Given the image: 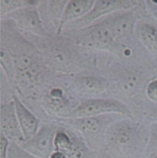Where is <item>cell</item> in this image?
Returning <instances> with one entry per match:
<instances>
[{"label": "cell", "mask_w": 157, "mask_h": 158, "mask_svg": "<svg viewBox=\"0 0 157 158\" xmlns=\"http://www.w3.org/2000/svg\"><path fill=\"white\" fill-rule=\"evenodd\" d=\"M147 97L154 103H157V79H152L146 87Z\"/></svg>", "instance_id": "cell-21"}, {"label": "cell", "mask_w": 157, "mask_h": 158, "mask_svg": "<svg viewBox=\"0 0 157 158\" xmlns=\"http://www.w3.org/2000/svg\"><path fill=\"white\" fill-rule=\"evenodd\" d=\"M7 158H39L33 155L22 148L19 143L10 142L8 149Z\"/></svg>", "instance_id": "cell-19"}, {"label": "cell", "mask_w": 157, "mask_h": 158, "mask_svg": "<svg viewBox=\"0 0 157 158\" xmlns=\"http://www.w3.org/2000/svg\"><path fill=\"white\" fill-rule=\"evenodd\" d=\"M106 1H112V0H106Z\"/></svg>", "instance_id": "cell-27"}, {"label": "cell", "mask_w": 157, "mask_h": 158, "mask_svg": "<svg viewBox=\"0 0 157 158\" xmlns=\"http://www.w3.org/2000/svg\"><path fill=\"white\" fill-rule=\"evenodd\" d=\"M60 35L70 37L82 47L98 50L111 51L118 44L104 17L85 27L63 30Z\"/></svg>", "instance_id": "cell-4"}, {"label": "cell", "mask_w": 157, "mask_h": 158, "mask_svg": "<svg viewBox=\"0 0 157 158\" xmlns=\"http://www.w3.org/2000/svg\"><path fill=\"white\" fill-rule=\"evenodd\" d=\"M9 143V139L0 133V158H7Z\"/></svg>", "instance_id": "cell-22"}, {"label": "cell", "mask_w": 157, "mask_h": 158, "mask_svg": "<svg viewBox=\"0 0 157 158\" xmlns=\"http://www.w3.org/2000/svg\"><path fill=\"white\" fill-rule=\"evenodd\" d=\"M96 0H70L65 9L57 29V35H60L65 26L79 19L89 13Z\"/></svg>", "instance_id": "cell-10"}, {"label": "cell", "mask_w": 157, "mask_h": 158, "mask_svg": "<svg viewBox=\"0 0 157 158\" xmlns=\"http://www.w3.org/2000/svg\"><path fill=\"white\" fill-rule=\"evenodd\" d=\"M149 135V126L122 117L108 127L104 152L111 158H143Z\"/></svg>", "instance_id": "cell-1"}, {"label": "cell", "mask_w": 157, "mask_h": 158, "mask_svg": "<svg viewBox=\"0 0 157 158\" xmlns=\"http://www.w3.org/2000/svg\"><path fill=\"white\" fill-rule=\"evenodd\" d=\"M137 18L138 15L133 10L127 9L117 10L104 16L118 44L133 35Z\"/></svg>", "instance_id": "cell-8"}, {"label": "cell", "mask_w": 157, "mask_h": 158, "mask_svg": "<svg viewBox=\"0 0 157 158\" xmlns=\"http://www.w3.org/2000/svg\"><path fill=\"white\" fill-rule=\"evenodd\" d=\"M98 158H111L110 157L107 155L104 151H102V152H98Z\"/></svg>", "instance_id": "cell-25"}, {"label": "cell", "mask_w": 157, "mask_h": 158, "mask_svg": "<svg viewBox=\"0 0 157 158\" xmlns=\"http://www.w3.org/2000/svg\"><path fill=\"white\" fill-rule=\"evenodd\" d=\"M143 158H157V120L149 125V135Z\"/></svg>", "instance_id": "cell-18"}, {"label": "cell", "mask_w": 157, "mask_h": 158, "mask_svg": "<svg viewBox=\"0 0 157 158\" xmlns=\"http://www.w3.org/2000/svg\"><path fill=\"white\" fill-rule=\"evenodd\" d=\"M70 0H48L46 15L49 21L58 22V26L65 9Z\"/></svg>", "instance_id": "cell-16"}, {"label": "cell", "mask_w": 157, "mask_h": 158, "mask_svg": "<svg viewBox=\"0 0 157 158\" xmlns=\"http://www.w3.org/2000/svg\"><path fill=\"white\" fill-rule=\"evenodd\" d=\"M38 0H0L1 17L16 9L27 6H36Z\"/></svg>", "instance_id": "cell-17"}, {"label": "cell", "mask_w": 157, "mask_h": 158, "mask_svg": "<svg viewBox=\"0 0 157 158\" xmlns=\"http://www.w3.org/2000/svg\"><path fill=\"white\" fill-rule=\"evenodd\" d=\"M77 89L87 95H99L108 89L109 82L104 77L94 75H83L74 80Z\"/></svg>", "instance_id": "cell-12"}, {"label": "cell", "mask_w": 157, "mask_h": 158, "mask_svg": "<svg viewBox=\"0 0 157 158\" xmlns=\"http://www.w3.org/2000/svg\"><path fill=\"white\" fill-rule=\"evenodd\" d=\"M1 19H10L17 29L25 35L37 37L51 35L43 24V20L36 6H27L16 9L1 17Z\"/></svg>", "instance_id": "cell-6"}, {"label": "cell", "mask_w": 157, "mask_h": 158, "mask_svg": "<svg viewBox=\"0 0 157 158\" xmlns=\"http://www.w3.org/2000/svg\"><path fill=\"white\" fill-rule=\"evenodd\" d=\"M59 128L60 126L55 123H43L35 134L19 144L36 157L49 158L55 151L54 140Z\"/></svg>", "instance_id": "cell-7"}, {"label": "cell", "mask_w": 157, "mask_h": 158, "mask_svg": "<svg viewBox=\"0 0 157 158\" xmlns=\"http://www.w3.org/2000/svg\"><path fill=\"white\" fill-rule=\"evenodd\" d=\"M49 158H68L66 154H63V153L60 152V151H55L51 156Z\"/></svg>", "instance_id": "cell-24"}, {"label": "cell", "mask_w": 157, "mask_h": 158, "mask_svg": "<svg viewBox=\"0 0 157 158\" xmlns=\"http://www.w3.org/2000/svg\"><path fill=\"white\" fill-rule=\"evenodd\" d=\"M119 115L120 114H109L78 118L68 117L63 120V121L75 130L92 151L102 152L104 151L106 130L112 122L124 117L115 118L116 116Z\"/></svg>", "instance_id": "cell-3"}, {"label": "cell", "mask_w": 157, "mask_h": 158, "mask_svg": "<svg viewBox=\"0 0 157 158\" xmlns=\"http://www.w3.org/2000/svg\"><path fill=\"white\" fill-rule=\"evenodd\" d=\"M147 117L149 120H152V122L156 121L157 120V103H155V106H154L152 110H149Z\"/></svg>", "instance_id": "cell-23"}, {"label": "cell", "mask_w": 157, "mask_h": 158, "mask_svg": "<svg viewBox=\"0 0 157 158\" xmlns=\"http://www.w3.org/2000/svg\"><path fill=\"white\" fill-rule=\"evenodd\" d=\"M12 100L15 103V111L20 127L22 131L25 140H26L31 138L39 129L41 126L40 120L26 107V105L17 96H13Z\"/></svg>", "instance_id": "cell-11"}, {"label": "cell", "mask_w": 157, "mask_h": 158, "mask_svg": "<svg viewBox=\"0 0 157 158\" xmlns=\"http://www.w3.org/2000/svg\"><path fill=\"white\" fill-rule=\"evenodd\" d=\"M73 144L67 154L68 158H98V152L94 151L86 144L81 135L71 131Z\"/></svg>", "instance_id": "cell-14"}, {"label": "cell", "mask_w": 157, "mask_h": 158, "mask_svg": "<svg viewBox=\"0 0 157 158\" xmlns=\"http://www.w3.org/2000/svg\"><path fill=\"white\" fill-rule=\"evenodd\" d=\"M116 114L132 117L129 106L123 101L113 98H92L83 100L69 112V118L94 117Z\"/></svg>", "instance_id": "cell-5"}, {"label": "cell", "mask_w": 157, "mask_h": 158, "mask_svg": "<svg viewBox=\"0 0 157 158\" xmlns=\"http://www.w3.org/2000/svg\"><path fill=\"white\" fill-rule=\"evenodd\" d=\"M135 32L146 50L157 56V27L149 23L136 24Z\"/></svg>", "instance_id": "cell-13"}, {"label": "cell", "mask_w": 157, "mask_h": 158, "mask_svg": "<svg viewBox=\"0 0 157 158\" xmlns=\"http://www.w3.org/2000/svg\"><path fill=\"white\" fill-rule=\"evenodd\" d=\"M72 144H73V140H72L71 130L60 127L55 134V140H54L55 151H60L67 156L72 149Z\"/></svg>", "instance_id": "cell-15"}, {"label": "cell", "mask_w": 157, "mask_h": 158, "mask_svg": "<svg viewBox=\"0 0 157 158\" xmlns=\"http://www.w3.org/2000/svg\"><path fill=\"white\" fill-rule=\"evenodd\" d=\"M30 37L31 41L41 52L46 65L50 69L61 73H70L82 67L83 60L78 49L80 46L70 37L64 35Z\"/></svg>", "instance_id": "cell-2"}, {"label": "cell", "mask_w": 157, "mask_h": 158, "mask_svg": "<svg viewBox=\"0 0 157 158\" xmlns=\"http://www.w3.org/2000/svg\"><path fill=\"white\" fill-rule=\"evenodd\" d=\"M131 4L133 7V11L138 16H146L147 9L145 0H131Z\"/></svg>", "instance_id": "cell-20"}, {"label": "cell", "mask_w": 157, "mask_h": 158, "mask_svg": "<svg viewBox=\"0 0 157 158\" xmlns=\"http://www.w3.org/2000/svg\"><path fill=\"white\" fill-rule=\"evenodd\" d=\"M152 79H157V64H156V67H155V70L154 72V75L152 77Z\"/></svg>", "instance_id": "cell-26"}, {"label": "cell", "mask_w": 157, "mask_h": 158, "mask_svg": "<svg viewBox=\"0 0 157 158\" xmlns=\"http://www.w3.org/2000/svg\"><path fill=\"white\" fill-rule=\"evenodd\" d=\"M0 133L10 142L21 143L25 140L12 98L0 105Z\"/></svg>", "instance_id": "cell-9"}]
</instances>
